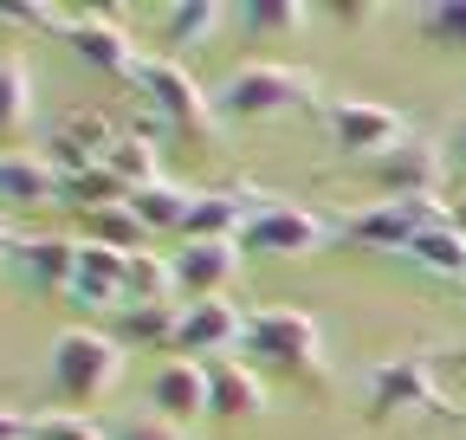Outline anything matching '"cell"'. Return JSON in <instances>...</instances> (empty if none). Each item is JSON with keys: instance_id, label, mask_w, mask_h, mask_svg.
<instances>
[{"instance_id": "cell-7", "label": "cell", "mask_w": 466, "mask_h": 440, "mask_svg": "<svg viewBox=\"0 0 466 440\" xmlns=\"http://www.w3.org/2000/svg\"><path fill=\"white\" fill-rule=\"evenodd\" d=\"M370 175L382 188V201H441V182H447V149L428 143V136H401L389 155L370 162Z\"/></svg>"}, {"instance_id": "cell-3", "label": "cell", "mask_w": 466, "mask_h": 440, "mask_svg": "<svg viewBox=\"0 0 466 440\" xmlns=\"http://www.w3.org/2000/svg\"><path fill=\"white\" fill-rule=\"evenodd\" d=\"M305 104H318V78L311 72H299V65H240V72L220 78L214 117L266 124V117H285V110H305Z\"/></svg>"}, {"instance_id": "cell-25", "label": "cell", "mask_w": 466, "mask_h": 440, "mask_svg": "<svg viewBox=\"0 0 466 440\" xmlns=\"http://www.w3.org/2000/svg\"><path fill=\"white\" fill-rule=\"evenodd\" d=\"M124 305H182V292H175V265H168V259H156L149 246H143V253H130Z\"/></svg>"}, {"instance_id": "cell-31", "label": "cell", "mask_w": 466, "mask_h": 440, "mask_svg": "<svg viewBox=\"0 0 466 440\" xmlns=\"http://www.w3.org/2000/svg\"><path fill=\"white\" fill-rule=\"evenodd\" d=\"M110 440H188L182 427H168L162 415H130V421H116Z\"/></svg>"}, {"instance_id": "cell-14", "label": "cell", "mask_w": 466, "mask_h": 440, "mask_svg": "<svg viewBox=\"0 0 466 440\" xmlns=\"http://www.w3.org/2000/svg\"><path fill=\"white\" fill-rule=\"evenodd\" d=\"M149 415H162L168 427L201 421L208 415V363H188V356L156 363V375H149Z\"/></svg>"}, {"instance_id": "cell-29", "label": "cell", "mask_w": 466, "mask_h": 440, "mask_svg": "<svg viewBox=\"0 0 466 440\" xmlns=\"http://www.w3.org/2000/svg\"><path fill=\"white\" fill-rule=\"evenodd\" d=\"M415 26H421L428 45H441V52H466V0H441V7H421Z\"/></svg>"}, {"instance_id": "cell-1", "label": "cell", "mask_w": 466, "mask_h": 440, "mask_svg": "<svg viewBox=\"0 0 466 440\" xmlns=\"http://www.w3.org/2000/svg\"><path fill=\"white\" fill-rule=\"evenodd\" d=\"M247 363L266 375H285L299 389H330V356H324V324L311 311H291V305H272V311H253L247 317Z\"/></svg>"}, {"instance_id": "cell-26", "label": "cell", "mask_w": 466, "mask_h": 440, "mask_svg": "<svg viewBox=\"0 0 466 440\" xmlns=\"http://www.w3.org/2000/svg\"><path fill=\"white\" fill-rule=\"evenodd\" d=\"M58 201L78 207V214L91 220V214H104V207H116V201H130V195H124V182H116L110 169H85V175H66V182H58Z\"/></svg>"}, {"instance_id": "cell-16", "label": "cell", "mask_w": 466, "mask_h": 440, "mask_svg": "<svg viewBox=\"0 0 466 440\" xmlns=\"http://www.w3.org/2000/svg\"><path fill=\"white\" fill-rule=\"evenodd\" d=\"M266 408V375L247 363V356H220L208 363V415L220 421H247Z\"/></svg>"}, {"instance_id": "cell-30", "label": "cell", "mask_w": 466, "mask_h": 440, "mask_svg": "<svg viewBox=\"0 0 466 440\" xmlns=\"http://www.w3.org/2000/svg\"><path fill=\"white\" fill-rule=\"evenodd\" d=\"M33 440H110V434H97L85 415H66V408H52V415H39V421H33Z\"/></svg>"}, {"instance_id": "cell-23", "label": "cell", "mask_w": 466, "mask_h": 440, "mask_svg": "<svg viewBox=\"0 0 466 440\" xmlns=\"http://www.w3.org/2000/svg\"><path fill=\"white\" fill-rule=\"evenodd\" d=\"M188 207H195V188H182V182H168V175L130 195V214L143 220L149 234H182V227H188Z\"/></svg>"}, {"instance_id": "cell-15", "label": "cell", "mask_w": 466, "mask_h": 440, "mask_svg": "<svg viewBox=\"0 0 466 440\" xmlns=\"http://www.w3.org/2000/svg\"><path fill=\"white\" fill-rule=\"evenodd\" d=\"M124 279H130V253L85 240V246H78V279H72L66 298H72L78 311H124Z\"/></svg>"}, {"instance_id": "cell-5", "label": "cell", "mask_w": 466, "mask_h": 440, "mask_svg": "<svg viewBox=\"0 0 466 440\" xmlns=\"http://www.w3.org/2000/svg\"><path fill=\"white\" fill-rule=\"evenodd\" d=\"M240 246L259 259H305V253L337 246V220H318L311 207H291V201H253Z\"/></svg>"}, {"instance_id": "cell-27", "label": "cell", "mask_w": 466, "mask_h": 440, "mask_svg": "<svg viewBox=\"0 0 466 440\" xmlns=\"http://www.w3.org/2000/svg\"><path fill=\"white\" fill-rule=\"evenodd\" d=\"M85 227H91V240H97V246H116V253H143V246H149V227L130 214V201H116V207L91 214Z\"/></svg>"}, {"instance_id": "cell-2", "label": "cell", "mask_w": 466, "mask_h": 440, "mask_svg": "<svg viewBox=\"0 0 466 440\" xmlns=\"http://www.w3.org/2000/svg\"><path fill=\"white\" fill-rule=\"evenodd\" d=\"M124 344L110 337V330L97 324H72V330H58L52 350H46V389L52 402L66 408V415H85L97 395L116 389V375H124Z\"/></svg>"}, {"instance_id": "cell-9", "label": "cell", "mask_w": 466, "mask_h": 440, "mask_svg": "<svg viewBox=\"0 0 466 440\" xmlns=\"http://www.w3.org/2000/svg\"><path fill=\"white\" fill-rule=\"evenodd\" d=\"M240 344H247V311H233L227 298L182 305V324H175V356L220 363V356H240Z\"/></svg>"}, {"instance_id": "cell-11", "label": "cell", "mask_w": 466, "mask_h": 440, "mask_svg": "<svg viewBox=\"0 0 466 440\" xmlns=\"http://www.w3.org/2000/svg\"><path fill=\"white\" fill-rule=\"evenodd\" d=\"M175 292H182V305H201V298H220L233 279H240L247 265V246L240 240H188L175 246Z\"/></svg>"}, {"instance_id": "cell-12", "label": "cell", "mask_w": 466, "mask_h": 440, "mask_svg": "<svg viewBox=\"0 0 466 440\" xmlns=\"http://www.w3.org/2000/svg\"><path fill=\"white\" fill-rule=\"evenodd\" d=\"M78 246L85 240H66V234H14L7 265L20 272L39 298H66L72 279H78Z\"/></svg>"}, {"instance_id": "cell-34", "label": "cell", "mask_w": 466, "mask_h": 440, "mask_svg": "<svg viewBox=\"0 0 466 440\" xmlns=\"http://www.w3.org/2000/svg\"><path fill=\"white\" fill-rule=\"evenodd\" d=\"M14 253V234H7V220H0V259H7Z\"/></svg>"}, {"instance_id": "cell-4", "label": "cell", "mask_w": 466, "mask_h": 440, "mask_svg": "<svg viewBox=\"0 0 466 440\" xmlns=\"http://www.w3.org/2000/svg\"><path fill=\"white\" fill-rule=\"evenodd\" d=\"M137 97L149 104V124L162 130V136H214V97L175 65V59H143L137 65Z\"/></svg>"}, {"instance_id": "cell-22", "label": "cell", "mask_w": 466, "mask_h": 440, "mask_svg": "<svg viewBox=\"0 0 466 440\" xmlns=\"http://www.w3.org/2000/svg\"><path fill=\"white\" fill-rule=\"evenodd\" d=\"M227 20H233V7H214V0H175V7H162V45L168 52H195Z\"/></svg>"}, {"instance_id": "cell-13", "label": "cell", "mask_w": 466, "mask_h": 440, "mask_svg": "<svg viewBox=\"0 0 466 440\" xmlns=\"http://www.w3.org/2000/svg\"><path fill=\"white\" fill-rule=\"evenodd\" d=\"M66 45L78 52V59H85L91 72H104V78H137V65H143L137 39H130L124 26H116V20H104V14H72Z\"/></svg>"}, {"instance_id": "cell-24", "label": "cell", "mask_w": 466, "mask_h": 440, "mask_svg": "<svg viewBox=\"0 0 466 440\" xmlns=\"http://www.w3.org/2000/svg\"><path fill=\"white\" fill-rule=\"evenodd\" d=\"M26 124H33V72L26 59L0 52V143H20Z\"/></svg>"}, {"instance_id": "cell-19", "label": "cell", "mask_w": 466, "mask_h": 440, "mask_svg": "<svg viewBox=\"0 0 466 440\" xmlns=\"http://www.w3.org/2000/svg\"><path fill=\"white\" fill-rule=\"evenodd\" d=\"M162 130L156 124H137V130H124L116 136V149L104 155V169L124 182V195H137V188H149V182H162V143H156Z\"/></svg>"}, {"instance_id": "cell-21", "label": "cell", "mask_w": 466, "mask_h": 440, "mask_svg": "<svg viewBox=\"0 0 466 440\" xmlns=\"http://www.w3.org/2000/svg\"><path fill=\"white\" fill-rule=\"evenodd\" d=\"M401 259H408V265H421V272H434V279H466V234L441 214V220H428V227L408 240Z\"/></svg>"}, {"instance_id": "cell-8", "label": "cell", "mask_w": 466, "mask_h": 440, "mask_svg": "<svg viewBox=\"0 0 466 440\" xmlns=\"http://www.w3.org/2000/svg\"><path fill=\"white\" fill-rule=\"evenodd\" d=\"M324 124H330L337 155H350V162H376V155H389L408 136V124L395 117L389 104H363V97H330Z\"/></svg>"}, {"instance_id": "cell-28", "label": "cell", "mask_w": 466, "mask_h": 440, "mask_svg": "<svg viewBox=\"0 0 466 440\" xmlns=\"http://www.w3.org/2000/svg\"><path fill=\"white\" fill-rule=\"evenodd\" d=\"M233 20L247 33H305L311 7H299V0H247V7H233Z\"/></svg>"}, {"instance_id": "cell-33", "label": "cell", "mask_w": 466, "mask_h": 440, "mask_svg": "<svg viewBox=\"0 0 466 440\" xmlns=\"http://www.w3.org/2000/svg\"><path fill=\"white\" fill-rule=\"evenodd\" d=\"M0 440H33V421L14 415V408H0Z\"/></svg>"}, {"instance_id": "cell-32", "label": "cell", "mask_w": 466, "mask_h": 440, "mask_svg": "<svg viewBox=\"0 0 466 440\" xmlns=\"http://www.w3.org/2000/svg\"><path fill=\"white\" fill-rule=\"evenodd\" d=\"M441 149H447V175H460V182H466V124H453V136H447Z\"/></svg>"}, {"instance_id": "cell-17", "label": "cell", "mask_w": 466, "mask_h": 440, "mask_svg": "<svg viewBox=\"0 0 466 440\" xmlns=\"http://www.w3.org/2000/svg\"><path fill=\"white\" fill-rule=\"evenodd\" d=\"M58 201V169L39 149H0V207H39Z\"/></svg>"}, {"instance_id": "cell-6", "label": "cell", "mask_w": 466, "mask_h": 440, "mask_svg": "<svg viewBox=\"0 0 466 440\" xmlns=\"http://www.w3.org/2000/svg\"><path fill=\"white\" fill-rule=\"evenodd\" d=\"M447 201H376L363 214H343L337 220V246H357V253H408L428 220H441Z\"/></svg>"}, {"instance_id": "cell-18", "label": "cell", "mask_w": 466, "mask_h": 440, "mask_svg": "<svg viewBox=\"0 0 466 440\" xmlns=\"http://www.w3.org/2000/svg\"><path fill=\"white\" fill-rule=\"evenodd\" d=\"M247 188H195V207H188V240H240L247 234Z\"/></svg>"}, {"instance_id": "cell-10", "label": "cell", "mask_w": 466, "mask_h": 440, "mask_svg": "<svg viewBox=\"0 0 466 440\" xmlns=\"http://www.w3.org/2000/svg\"><path fill=\"white\" fill-rule=\"evenodd\" d=\"M441 389L421 356H389L370 369V421H395V415H434Z\"/></svg>"}, {"instance_id": "cell-20", "label": "cell", "mask_w": 466, "mask_h": 440, "mask_svg": "<svg viewBox=\"0 0 466 440\" xmlns=\"http://www.w3.org/2000/svg\"><path fill=\"white\" fill-rule=\"evenodd\" d=\"M175 324H182V305H124L110 311V337L124 350H175Z\"/></svg>"}]
</instances>
